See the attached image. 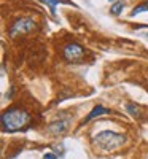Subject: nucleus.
I'll return each mask as SVG.
<instances>
[{
	"label": "nucleus",
	"instance_id": "1",
	"mask_svg": "<svg viewBox=\"0 0 148 159\" xmlns=\"http://www.w3.org/2000/svg\"><path fill=\"white\" fill-rule=\"evenodd\" d=\"M29 115L19 108H10L2 115V129L5 132H16L29 124Z\"/></svg>",
	"mask_w": 148,
	"mask_h": 159
},
{
	"label": "nucleus",
	"instance_id": "2",
	"mask_svg": "<svg viewBox=\"0 0 148 159\" xmlns=\"http://www.w3.org/2000/svg\"><path fill=\"white\" fill-rule=\"evenodd\" d=\"M124 142H126V137L123 134H116L113 130H102L100 134H97V137L94 139V143L105 151L118 150L119 147L124 145Z\"/></svg>",
	"mask_w": 148,
	"mask_h": 159
},
{
	"label": "nucleus",
	"instance_id": "3",
	"mask_svg": "<svg viewBox=\"0 0 148 159\" xmlns=\"http://www.w3.org/2000/svg\"><path fill=\"white\" fill-rule=\"evenodd\" d=\"M34 29H35V21L32 18H19L11 24L8 35L11 38H16L18 35H24V34H27Z\"/></svg>",
	"mask_w": 148,
	"mask_h": 159
},
{
	"label": "nucleus",
	"instance_id": "4",
	"mask_svg": "<svg viewBox=\"0 0 148 159\" xmlns=\"http://www.w3.org/2000/svg\"><path fill=\"white\" fill-rule=\"evenodd\" d=\"M62 54L67 61H80L83 56H85V48L81 45H78V43H70V45H67L62 51Z\"/></svg>",
	"mask_w": 148,
	"mask_h": 159
},
{
	"label": "nucleus",
	"instance_id": "5",
	"mask_svg": "<svg viewBox=\"0 0 148 159\" xmlns=\"http://www.w3.org/2000/svg\"><path fill=\"white\" fill-rule=\"evenodd\" d=\"M107 113H110V110H107V108H104L102 105H96V107L92 108V111L85 118V121H83V124L85 123H89L91 119H94V118H97V116H100V115H107Z\"/></svg>",
	"mask_w": 148,
	"mask_h": 159
},
{
	"label": "nucleus",
	"instance_id": "6",
	"mask_svg": "<svg viewBox=\"0 0 148 159\" xmlns=\"http://www.w3.org/2000/svg\"><path fill=\"white\" fill-rule=\"evenodd\" d=\"M67 127H69V121H58V123L49 126V130L54 132V134H59V132L67 130Z\"/></svg>",
	"mask_w": 148,
	"mask_h": 159
},
{
	"label": "nucleus",
	"instance_id": "7",
	"mask_svg": "<svg viewBox=\"0 0 148 159\" xmlns=\"http://www.w3.org/2000/svg\"><path fill=\"white\" fill-rule=\"evenodd\" d=\"M123 8H124V3L123 2H115L112 5V8H110V13H112L113 16H119L121 13H123Z\"/></svg>",
	"mask_w": 148,
	"mask_h": 159
},
{
	"label": "nucleus",
	"instance_id": "8",
	"mask_svg": "<svg viewBox=\"0 0 148 159\" xmlns=\"http://www.w3.org/2000/svg\"><path fill=\"white\" fill-rule=\"evenodd\" d=\"M142 11H148V2H145L143 5H139L137 8H134L132 13H131V16H136V15H139V13H142Z\"/></svg>",
	"mask_w": 148,
	"mask_h": 159
},
{
	"label": "nucleus",
	"instance_id": "9",
	"mask_svg": "<svg viewBox=\"0 0 148 159\" xmlns=\"http://www.w3.org/2000/svg\"><path fill=\"white\" fill-rule=\"evenodd\" d=\"M42 3H45V5H48L49 8H51V11L54 13V8H56V5H59L61 3V0H40Z\"/></svg>",
	"mask_w": 148,
	"mask_h": 159
},
{
	"label": "nucleus",
	"instance_id": "10",
	"mask_svg": "<svg viewBox=\"0 0 148 159\" xmlns=\"http://www.w3.org/2000/svg\"><path fill=\"white\" fill-rule=\"evenodd\" d=\"M126 108H127V111H129V113H131L132 116H137V115H139V111H137V108H134V107H132V105H131V103H129V105H126Z\"/></svg>",
	"mask_w": 148,
	"mask_h": 159
},
{
	"label": "nucleus",
	"instance_id": "11",
	"mask_svg": "<svg viewBox=\"0 0 148 159\" xmlns=\"http://www.w3.org/2000/svg\"><path fill=\"white\" fill-rule=\"evenodd\" d=\"M43 159H58V157L53 154V153H46V154L43 156Z\"/></svg>",
	"mask_w": 148,
	"mask_h": 159
}]
</instances>
